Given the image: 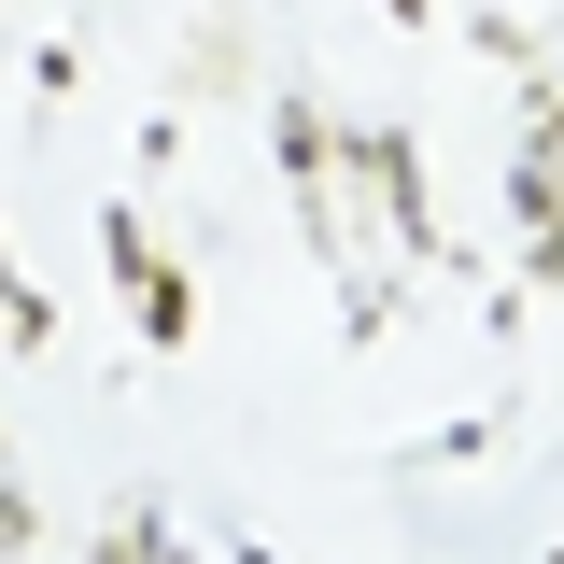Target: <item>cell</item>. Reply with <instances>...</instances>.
Here are the masks:
<instances>
[{
	"mask_svg": "<svg viewBox=\"0 0 564 564\" xmlns=\"http://www.w3.org/2000/svg\"><path fill=\"white\" fill-rule=\"evenodd\" d=\"M99 254H113V282H128V311H141V339H198V282L170 269V254H155V240H141V212H99Z\"/></svg>",
	"mask_w": 564,
	"mask_h": 564,
	"instance_id": "1",
	"label": "cell"
},
{
	"mask_svg": "<svg viewBox=\"0 0 564 564\" xmlns=\"http://www.w3.org/2000/svg\"><path fill=\"white\" fill-rule=\"evenodd\" d=\"M381 14H395V29H423V14H437V0H381Z\"/></svg>",
	"mask_w": 564,
	"mask_h": 564,
	"instance_id": "6",
	"label": "cell"
},
{
	"mask_svg": "<svg viewBox=\"0 0 564 564\" xmlns=\"http://www.w3.org/2000/svg\"><path fill=\"white\" fill-rule=\"evenodd\" d=\"M282 184H296V198H311V212H325V184H339V170H325V155H339V128H325V113H311V99H282Z\"/></svg>",
	"mask_w": 564,
	"mask_h": 564,
	"instance_id": "3",
	"label": "cell"
},
{
	"mask_svg": "<svg viewBox=\"0 0 564 564\" xmlns=\"http://www.w3.org/2000/svg\"><path fill=\"white\" fill-rule=\"evenodd\" d=\"M0 339H57V311H43V296H14V269H0Z\"/></svg>",
	"mask_w": 564,
	"mask_h": 564,
	"instance_id": "5",
	"label": "cell"
},
{
	"mask_svg": "<svg viewBox=\"0 0 564 564\" xmlns=\"http://www.w3.org/2000/svg\"><path fill=\"white\" fill-rule=\"evenodd\" d=\"M339 170H367V198H381V226L410 240V254H437V212H423V141L410 128H352Z\"/></svg>",
	"mask_w": 564,
	"mask_h": 564,
	"instance_id": "2",
	"label": "cell"
},
{
	"mask_svg": "<svg viewBox=\"0 0 564 564\" xmlns=\"http://www.w3.org/2000/svg\"><path fill=\"white\" fill-rule=\"evenodd\" d=\"M99 564H184V551H170V508H128V522L99 536Z\"/></svg>",
	"mask_w": 564,
	"mask_h": 564,
	"instance_id": "4",
	"label": "cell"
}]
</instances>
